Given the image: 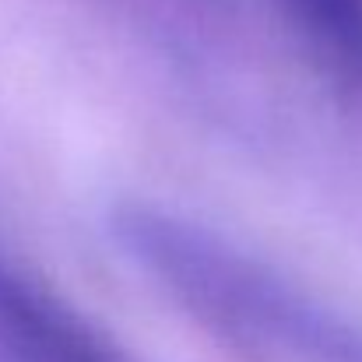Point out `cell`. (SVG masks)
<instances>
[{
	"instance_id": "1",
	"label": "cell",
	"mask_w": 362,
	"mask_h": 362,
	"mask_svg": "<svg viewBox=\"0 0 362 362\" xmlns=\"http://www.w3.org/2000/svg\"><path fill=\"white\" fill-rule=\"evenodd\" d=\"M110 229L158 288L240 352L267 362H362V320L208 226L155 204H123Z\"/></svg>"
},
{
	"instance_id": "3",
	"label": "cell",
	"mask_w": 362,
	"mask_h": 362,
	"mask_svg": "<svg viewBox=\"0 0 362 362\" xmlns=\"http://www.w3.org/2000/svg\"><path fill=\"white\" fill-rule=\"evenodd\" d=\"M320 71L341 88L362 92V0H285Z\"/></svg>"
},
{
	"instance_id": "2",
	"label": "cell",
	"mask_w": 362,
	"mask_h": 362,
	"mask_svg": "<svg viewBox=\"0 0 362 362\" xmlns=\"http://www.w3.org/2000/svg\"><path fill=\"white\" fill-rule=\"evenodd\" d=\"M4 362H130L120 349L35 274L0 257Z\"/></svg>"
}]
</instances>
